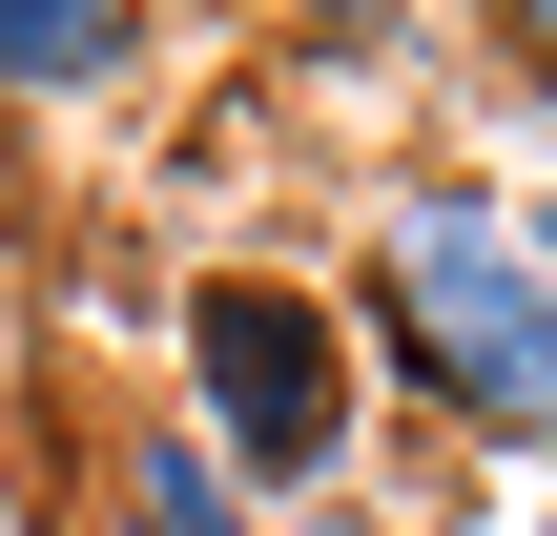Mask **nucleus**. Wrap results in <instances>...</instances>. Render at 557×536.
<instances>
[{
	"label": "nucleus",
	"mask_w": 557,
	"mask_h": 536,
	"mask_svg": "<svg viewBox=\"0 0 557 536\" xmlns=\"http://www.w3.org/2000/svg\"><path fill=\"white\" fill-rule=\"evenodd\" d=\"M269 536H413V516H372V496H310V516H269Z\"/></svg>",
	"instance_id": "nucleus-5"
},
{
	"label": "nucleus",
	"mask_w": 557,
	"mask_h": 536,
	"mask_svg": "<svg viewBox=\"0 0 557 536\" xmlns=\"http://www.w3.org/2000/svg\"><path fill=\"white\" fill-rule=\"evenodd\" d=\"M165 372H186V434L248 475V516L351 496L372 392H351V310H331L310 269H186V289H165Z\"/></svg>",
	"instance_id": "nucleus-2"
},
{
	"label": "nucleus",
	"mask_w": 557,
	"mask_h": 536,
	"mask_svg": "<svg viewBox=\"0 0 557 536\" xmlns=\"http://www.w3.org/2000/svg\"><path fill=\"white\" fill-rule=\"evenodd\" d=\"M83 536H124V516H83Z\"/></svg>",
	"instance_id": "nucleus-7"
},
{
	"label": "nucleus",
	"mask_w": 557,
	"mask_h": 536,
	"mask_svg": "<svg viewBox=\"0 0 557 536\" xmlns=\"http://www.w3.org/2000/svg\"><path fill=\"white\" fill-rule=\"evenodd\" d=\"M124 536H269V516H248V475H227V454L165 413V434L124 454Z\"/></svg>",
	"instance_id": "nucleus-4"
},
{
	"label": "nucleus",
	"mask_w": 557,
	"mask_h": 536,
	"mask_svg": "<svg viewBox=\"0 0 557 536\" xmlns=\"http://www.w3.org/2000/svg\"><path fill=\"white\" fill-rule=\"evenodd\" d=\"M517 41H537V62H557V0H537V21H517Z\"/></svg>",
	"instance_id": "nucleus-6"
},
{
	"label": "nucleus",
	"mask_w": 557,
	"mask_h": 536,
	"mask_svg": "<svg viewBox=\"0 0 557 536\" xmlns=\"http://www.w3.org/2000/svg\"><path fill=\"white\" fill-rule=\"evenodd\" d=\"M145 83V0H0V103H103Z\"/></svg>",
	"instance_id": "nucleus-3"
},
{
	"label": "nucleus",
	"mask_w": 557,
	"mask_h": 536,
	"mask_svg": "<svg viewBox=\"0 0 557 536\" xmlns=\"http://www.w3.org/2000/svg\"><path fill=\"white\" fill-rule=\"evenodd\" d=\"M351 331H372L455 434L557 454V227L517 207V186L413 165V186L372 207V289H351Z\"/></svg>",
	"instance_id": "nucleus-1"
}]
</instances>
